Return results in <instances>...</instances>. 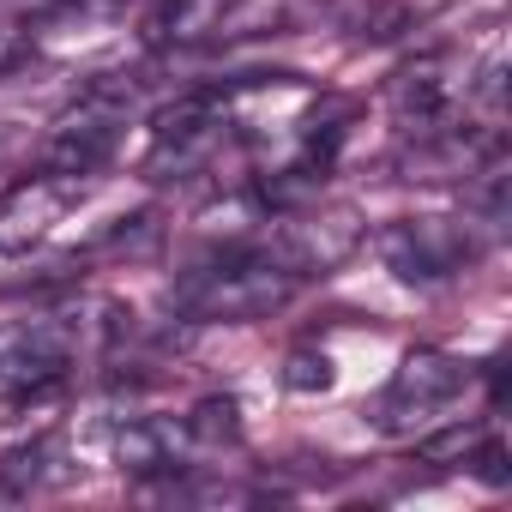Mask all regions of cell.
Returning <instances> with one entry per match:
<instances>
[{"label": "cell", "instance_id": "obj_1", "mask_svg": "<svg viewBox=\"0 0 512 512\" xmlns=\"http://www.w3.org/2000/svg\"><path fill=\"white\" fill-rule=\"evenodd\" d=\"M296 272H284L272 253H260V247H229V253H217L211 266H199L181 290H175V302H181V314H193V320H266L272 308H284L290 296H296Z\"/></svg>", "mask_w": 512, "mask_h": 512}, {"label": "cell", "instance_id": "obj_2", "mask_svg": "<svg viewBox=\"0 0 512 512\" xmlns=\"http://www.w3.org/2000/svg\"><path fill=\"white\" fill-rule=\"evenodd\" d=\"M380 260L404 284H446L464 266H476L482 235L470 217H398L380 229Z\"/></svg>", "mask_w": 512, "mask_h": 512}, {"label": "cell", "instance_id": "obj_3", "mask_svg": "<svg viewBox=\"0 0 512 512\" xmlns=\"http://www.w3.org/2000/svg\"><path fill=\"white\" fill-rule=\"evenodd\" d=\"M121 133H127V103L97 85V91H85V97L49 127V139H43V169L79 181V175L103 169V163L121 151Z\"/></svg>", "mask_w": 512, "mask_h": 512}, {"label": "cell", "instance_id": "obj_4", "mask_svg": "<svg viewBox=\"0 0 512 512\" xmlns=\"http://www.w3.org/2000/svg\"><path fill=\"white\" fill-rule=\"evenodd\" d=\"M464 386H470V368H464L458 356H446V350H410V356L398 362V374L386 380V392H380V404H374L368 416H374V428L404 434V428H422V422H428L440 404H452Z\"/></svg>", "mask_w": 512, "mask_h": 512}, {"label": "cell", "instance_id": "obj_5", "mask_svg": "<svg viewBox=\"0 0 512 512\" xmlns=\"http://www.w3.org/2000/svg\"><path fill=\"white\" fill-rule=\"evenodd\" d=\"M362 241V217L350 205H332V211H302V217H278L272 235H260L253 247L272 253V260L296 278H314V272H332L344 266Z\"/></svg>", "mask_w": 512, "mask_h": 512}, {"label": "cell", "instance_id": "obj_6", "mask_svg": "<svg viewBox=\"0 0 512 512\" xmlns=\"http://www.w3.org/2000/svg\"><path fill=\"white\" fill-rule=\"evenodd\" d=\"M67 362H73V326H61V320L0 326V392H7V398L55 392Z\"/></svg>", "mask_w": 512, "mask_h": 512}, {"label": "cell", "instance_id": "obj_7", "mask_svg": "<svg viewBox=\"0 0 512 512\" xmlns=\"http://www.w3.org/2000/svg\"><path fill=\"white\" fill-rule=\"evenodd\" d=\"M73 205V181L67 175H25L0 193V260H13V253H31Z\"/></svg>", "mask_w": 512, "mask_h": 512}, {"label": "cell", "instance_id": "obj_8", "mask_svg": "<svg viewBox=\"0 0 512 512\" xmlns=\"http://www.w3.org/2000/svg\"><path fill=\"white\" fill-rule=\"evenodd\" d=\"M386 103H392V115H398L404 133L452 127V79H446L440 61H416V67H404V73L392 79Z\"/></svg>", "mask_w": 512, "mask_h": 512}, {"label": "cell", "instance_id": "obj_9", "mask_svg": "<svg viewBox=\"0 0 512 512\" xmlns=\"http://www.w3.org/2000/svg\"><path fill=\"white\" fill-rule=\"evenodd\" d=\"M181 452H187V428H169V422H127L115 434V458L133 476H175Z\"/></svg>", "mask_w": 512, "mask_h": 512}, {"label": "cell", "instance_id": "obj_10", "mask_svg": "<svg viewBox=\"0 0 512 512\" xmlns=\"http://www.w3.org/2000/svg\"><path fill=\"white\" fill-rule=\"evenodd\" d=\"M49 464H61V440H31L13 458H0V500H25L43 482H61L67 476V470H49Z\"/></svg>", "mask_w": 512, "mask_h": 512}, {"label": "cell", "instance_id": "obj_11", "mask_svg": "<svg viewBox=\"0 0 512 512\" xmlns=\"http://www.w3.org/2000/svg\"><path fill=\"white\" fill-rule=\"evenodd\" d=\"M181 428H187V446H211L217 452V446L241 440V410H235V398H199Z\"/></svg>", "mask_w": 512, "mask_h": 512}, {"label": "cell", "instance_id": "obj_12", "mask_svg": "<svg viewBox=\"0 0 512 512\" xmlns=\"http://www.w3.org/2000/svg\"><path fill=\"white\" fill-rule=\"evenodd\" d=\"M488 428L482 422H464V428H440V434H428V440H416V458L422 464H470V452H476V440H482Z\"/></svg>", "mask_w": 512, "mask_h": 512}, {"label": "cell", "instance_id": "obj_13", "mask_svg": "<svg viewBox=\"0 0 512 512\" xmlns=\"http://www.w3.org/2000/svg\"><path fill=\"white\" fill-rule=\"evenodd\" d=\"M284 386H290V392H326V386H332V362H326L320 350H296L290 368H284Z\"/></svg>", "mask_w": 512, "mask_h": 512}, {"label": "cell", "instance_id": "obj_14", "mask_svg": "<svg viewBox=\"0 0 512 512\" xmlns=\"http://www.w3.org/2000/svg\"><path fill=\"white\" fill-rule=\"evenodd\" d=\"M470 464H476V476H482V482H494V488H506V482H512V464H506V446H500L494 434H482V440H476V452H470Z\"/></svg>", "mask_w": 512, "mask_h": 512}]
</instances>
